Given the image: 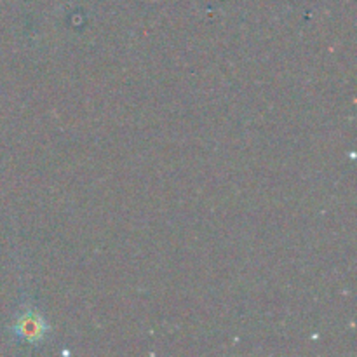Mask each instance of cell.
<instances>
[{"instance_id": "6da1fadb", "label": "cell", "mask_w": 357, "mask_h": 357, "mask_svg": "<svg viewBox=\"0 0 357 357\" xmlns=\"http://www.w3.org/2000/svg\"><path fill=\"white\" fill-rule=\"evenodd\" d=\"M16 331L21 337L28 338V340H38L45 331V328L37 316H26L24 319L20 321Z\"/></svg>"}]
</instances>
